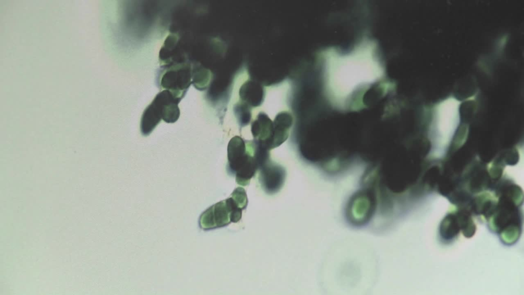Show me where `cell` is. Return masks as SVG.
I'll return each instance as SVG.
<instances>
[{"instance_id":"7a4b0ae2","label":"cell","mask_w":524,"mask_h":295,"mask_svg":"<svg viewBox=\"0 0 524 295\" xmlns=\"http://www.w3.org/2000/svg\"><path fill=\"white\" fill-rule=\"evenodd\" d=\"M462 101L453 95L435 103L431 108L427 129L429 150L426 159L429 161L444 160L454 139H457L461 126Z\"/></svg>"},{"instance_id":"7c38bea8","label":"cell","mask_w":524,"mask_h":295,"mask_svg":"<svg viewBox=\"0 0 524 295\" xmlns=\"http://www.w3.org/2000/svg\"><path fill=\"white\" fill-rule=\"evenodd\" d=\"M461 231L455 212L448 214L442 220L439 228L441 238L449 241L455 238Z\"/></svg>"},{"instance_id":"52a82bcc","label":"cell","mask_w":524,"mask_h":295,"mask_svg":"<svg viewBox=\"0 0 524 295\" xmlns=\"http://www.w3.org/2000/svg\"><path fill=\"white\" fill-rule=\"evenodd\" d=\"M259 171L258 180L267 194L273 195L281 189L286 177V170L282 166L270 159Z\"/></svg>"},{"instance_id":"6da1fadb","label":"cell","mask_w":524,"mask_h":295,"mask_svg":"<svg viewBox=\"0 0 524 295\" xmlns=\"http://www.w3.org/2000/svg\"><path fill=\"white\" fill-rule=\"evenodd\" d=\"M325 97L331 106L346 112L363 104L376 84L385 83V70L377 44L364 37L349 52L328 47L322 52Z\"/></svg>"},{"instance_id":"9c48e42d","label":"cell","mask_w":524,"mask_h":295,"mask_svg":"<svg viewBox=\"0 0 524 295\" xmlns=\"http://www.w3.org/2000/svg\"><path fill=\"white\" fill-rule=\"evenodd\" d=\"M251 131L254 140L272 150L273 123L266 113L260 112L257 114L251 123Z\"/></svg>"},{"instance_id":"ba28073f","label":"cell","mask_w":524,"mask_h":295,"mask_svg":"<svg viewBox=\"0 0 524 295\" xmlns=\"http://www.w3.org/2000/svg\"><path fill=\"white\" fill-rule=\"evenodd\" d=\"M190 78L188 67L185 66L176 67L165 74L162 80V86L182 99L190 86Z\"/></svg>"},{"instance_id":"30bf717a","label":"cell","mask_w":524,"mask_h":295,"mask_svg":"<svg viewBox=\"0 0 524 295\" xmlns=\"http://www.w3.org/2000/svg\"><path fill=\"white\" fill-rule=\"evenodd\" d=\"M241 101L251 108L259 107L264 102L265 90L259 82L252 79L245 81L239 89Z\"/></svg>"},{"instance_id":"3957f363","label":"cell","mask_w":524,"mask_h":295,"mask_svg":"<svg viewBox=\"0 0 524 295\" xmlns=\"http://www.w3.org/2000/svg\"><path fill=\"white\" fill-rule=\"evenodd\" d=\"M248 204L245 190L236 188L230 196L206 209L200 216L199 224L203 230L223 227L231 223H236L242 218V211Z\"/></svg>"},{"instance_id":"8992f818","label":"cell","mask_w":524,"mask_h":295,"mask_svg":"<svg viewBox=\"0 0 524 295\" xmlns=\"http://www.w3.org/2000/svg\"><path fill=\"white\" fill-rule=\"evenodd\" d=\"M227 158L229 171L234 175L253 168L256 164L252 150L238 136L232 137L229 141Z\"/></svg>"},{"instance_id":"4fadbf2b","label":"cell","mask_w":524,"mask_h":295,"mask_svg":"<svg viewBox=\"0 0 524 295\" xmlns=\"http://www.w3.org/2000/svg\"><path fill=\"white\" fill-rule=\"evenodd\" d=\"M455 212L461 231L466 238H471L475 234L476 226L472 218V213L467 208H458Z\"/></svg>"},{"instance_id":"5bb4252c","label":"cell","mask_w":524,"mask_h":295,"mask_svg":"<svg viewBox=\"0 0 524 295\" xmlns=\"http://www.w3.org/2000/svg\"><path fill=\"white\" fill-rule=\"evenodd\" d=\"M233 110L237 123L241 127L249 124L252 117L251 108L250 106L239 101L234 104Z\"/></svg>"},{"instance_id":"8fae6325","label":"cell","mask_w":524,"mask_h":295,"mask_svg":"<svg viewBox=\"0 0 524 295\" xmlns=\"http://www.w3.org/2000/svg\"><path fill=\"white\" fill-rule=\"evenodd\" d=\"M273 135L272 149L277 148L287 140L290 129L293 123L292 114L288 111L279 112L273 121Z\"/></svg>"},{"instance_id":"277c9868","label":"cell","mask_w":524,"mask_h":295,"mask_svg":"<svg viewBox=\"0 0 524 295\" xmlns=\"http://www.w3.org/2000/svg\"><path fill=\"white\" fill-rule=\"evenodd\" d=\"M178 98L169 90L159 93L145 109L140 122L142 134L149 135L162 119L167 123L174 120L178 111Z\"/></svg>"},{"instance_id":"5b68a950","label":"cell","mask_w":524,"mask_h":295,"mask_svg":"<svg viewBox=\"0 0 524 295\" xmlns=\"http://www.w3.org/2000/svg\"><path fill=\"white\" fill-rule=\"evenodd\" d=\"M378 207L375 192L363 187L350 199L345 209L347 220L355 226H362L369 222Z\"/></svg>"}]
</instances>
